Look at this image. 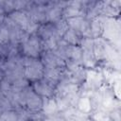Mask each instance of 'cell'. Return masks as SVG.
<instances>
[{
	"label": "cell",
	"mask_w": 121,
	"mask_h": 121,
	"mask_svg": "<svg viewBox=\"0 0 121 121\" xmlns=\"http://www.w3.org/2000/svg\"><path fill=\"white\" fill-rule=\"evenodd\" d=\"M64 42H66L68 44H71V45H79L80 44V42L82 40V37L78 33L76 32L74 29L72 28H68V30L64 33V35L62 36L61 38Z\"/></svg>",
	"instance_id": "obj_5"
},
{
	"label": "cell",
	"mask_w": 121,
	"mask_h": 121,
	"mask_svg": "<svg viewBox=\"0 0 121 121\" xmlns=\"http://www.w3.org/2000/svg\"><path fill=\"white\" fill-rule=\"evenodd\" d=\"M42 62L44 67H66V61L57 56L53 51H43L42 55Z\"/></svg>",
	"instance_id": "obj_4"
},
{
	"label": "cell",
	"mask_w": 121,
	"mask_h": 121,
	"mask_svg": "<svg viewBox=\"0 0 121 121\" xmlns=\"http://www.w3.org/2000/svg\"><path fill=\"white\" fill-rule=\"evenodd\" d=\"M22 53L25 57L37 59L43 52L42 40L37 34L30 35L29 38L21 44Z\"/></svg>",
	"instance_id": "obj_2"
},
{
	"label": "cell",
	"mask_w": 121,
	"mask_h": 121,
	"mask_svg": "<svg viewBox=\"0 0 121 121\" xmlns=\"http://www.w3.org/2000/svg\"><path fill=\"white\" fill-rule=\"evenodd\" d=\"M55 87L56 86L50 83L49 81L45 80L44 78H42L40 80L33 82L32 89L40 96L45 97V98H51V96L54 95Z\"/></svg>",
	"instance_id": "obj_3"
},
{
	"label": "cell",
	"mask_w": 121,
	"mask_h": 121,
	"mask_svg": "<svg viewBox=\"0 0 121 121\" xmlns=\"http://www.w3.org/2000/svg\"><path fill=\"white\" fill-rule=\"evenodd\" d=\"M23 64H24V76L28 81L29 80L37 81L43 78L44 66L42 60L24 56Z\"/></svg>",
	"instance_id": "obj_1"
},
{
	"label": "cell",
	"mask_w": 121,
	"mask_h": 121,
	"mask_svg": "<svg viewBox=\"0 0 121 121\" xmlns=\"http://www.w3.org/2000/svg\"><path fill=\"white\" fill-rule=\"evenodd\" d=\"M1 121H18V113L17 111L15 110H7L2 112L1 116Z\"/></svg>",
	"instance_id": "obj_6"
}]
</instances>
